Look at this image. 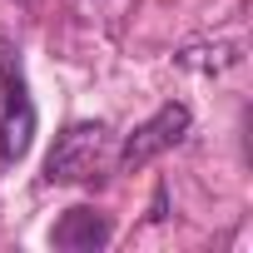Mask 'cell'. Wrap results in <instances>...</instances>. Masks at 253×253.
Wrapping results in <instances>:
<instances>
[{"instance_id":"5","label":"cell","mask_w":253,"mask_h":253,"mask_svg":"<svg viewBox=\"0 0 253 253\" xmlns=\"http://www.w3.org/2000/svg\"><path fill=\"white\" fill-rule=\"evenodd\" d=\"M179 60H184L189 70H233L243 55H238V45H213V50H209V45H189Z\"/></svg>"},{"instance_id":"4","label":"cell","mask_w":253,"mask_h":253,"mask_svg":"<svg viewBox=\"0 0 253 253\" xmlns=\"http://www.w3.org/2000/svg\"><path fill=\"white\" fill-rule=\"evenodd\" d=\"M109 218L99 213V209H70L55 228H50V243L55 248H65V253H94V248H104L109 243Z\"/></svg>"},{"instance_id":"2","label":"cell","mask_w":253,"mask_h":253,"mask_svg":"<svg viewBox=\"0 0 253 253\" xmlns=\"http://www.w3.org/2000/svg\"><path fill=\"white\" fill-rule=\"evenodd\" d=\"M0 89H5V129H0V154L5 159H25L30 139H35V104L25 94V70L20 55L5 45L0 50Z\"/></svg>"},{"instance_id":"1","label":"cell","mask_w":253,"mask_h":253,"mask_svg":"<svg viewBox=\"0 0 253 253\" xmlns=\"http://www.w3.org/2000/svg\"><path fill=\"white\" fill-rule=\"evenodd\" d=\"M104 149H109V129L99 119H80L55 139L50 159H45V184H84L99 174L104 164Z\"/></svg>"},{"instance_id":"3","label":"cell","mask_w":253,"mask_h":253,"mask_svg":"<svg viewBox=\"0 0 253 253\" xmlns=\"http://www.w3.org/2000/svg\"><path fill=\"white\" fill-rule=\"evenodd\" d=\"M184 134H189V104H164V109H154L139 129L124 139L119 169H124V174H139L144 164H154L159 154H169Z\"/></svg>"}]
</instances>
